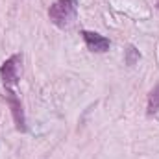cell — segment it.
Segmentation results:
<instances>
[{"mask_svg":"<svg viewBox=\"0 0 159 159\" xmlns=\"http://www.w3.org/2000/svg\"><path fill=\"white\" fill-rule=\"evenodd\" d=\"M20 61L22 56L20 54H13L11 57H7L2 67H0V80L4 85H15L19 81V74H20Z\"/></svg>","mask_w":159,"mask_h":159,"instance_id":"obj_2","label":"cell"},{"mask_svg":"<svg viewBox=\"0 0 159 159\" xmlns=\"http://www.w3.org/2000/svg\"><path fill=\"white\" fill-rule=\"evenodd\" d=\"M76 13H78V0H56L48 9L50 20L59 28L70 26L76 19Z\"/></svg>","mask_w":159,"mask_h":159,"instance_id":"obj_1","label":"cell"},{"mask_svg":"<svg viewBox=\"0 0 159 159\" xmlns=\"http://www.w3.org/2000/svg\"><path fill=\"white\" fill-rule=\"evenodd\" d=\"M6 100L9 104V109H11V117H13V122H15V128L17 131H26V119H24V109H22V104H20V98L13 93V91H6Z\"/></svg>","mask_w":159,"mask_h":159,"instance_id":"obj_3","label":"cell"},{"mask_svg":"<svg viewBox=\"0 0 159 159\" xmlns=\"http://www.w3.org/2000/svg\"><path fill=\"white\" fill-rule=\"evenodd\" d=\"M139 59H141V52L137 50V46L128 44L126 50H124V61H126V65H128V67H133Z\"/></svg>","mask_w":159,"mask_h":159,"instance_id":"obj_6","label":"cell"},{"mask_svg":"<svg viewBox=\"0 0 159 159\" xmlns=\"http://www.w3.org/2000/svg\"><path fill=\"white\" fill-rule=\"evenodd\" d=\"M159 111V83L148 93V104H146V113L154 115Z\"/></svg>","mask_w":159,"mask_h":159,"instance_id":"obj_5","label":"cell"},{"mask_svg":"<svg viewBox=\"0 0 159 159\" xmlns=\"http://www.w3.org/2000/svg\"><path fill=\"white\" fill-rule=\"evenodd\" d=\"M81 37L85 41V46H87L91 52L104 54V52H107L109 46H111V43H109L107 37H104V35H100V34H96V32L83 30V32H81Z\"/></svg>","mask_w":159,"mask_h":159,"instance_id":"obj_4","label":"cell"}]
</instances>
